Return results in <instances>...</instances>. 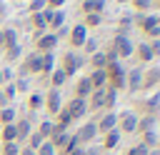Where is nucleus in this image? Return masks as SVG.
I'll return each instance as SVG.
<instances>
[{
    "label": "nucleus",
    "instance_id": "8fccbe9b",
    "mask_svg": "<svg viewBox=\"0 0 160 155\" xmlns=\"http://www.w3.org/2000/svg\"><path fill=\"white\" fill-rule=\"evenodd\" d=\"M8 105H12V102H10V100L5 98V92L0 90V110H2V108H8Z\"/></svg>",
    "mask_w": 160,
    "mask_h": 155
},
{
    "label": "nucleus",
    "instance_id": "4c0bfd02",
    "mask_svg": "<svg viewBox=\"0 0 160 155\" xmlns=\"http://www.w3.org/2000/svg\"><path fill=\"white\" fill-rule=\"evenodd\" d=\"M130 2H132L135 12H140V15H145V12L152 10V0H130Z\"/></svg>",
    "mask_w": 160,
    "mask_h": 155
},
{
    "label": "nucleus",
    "instance_id": "bb28decb",
    "mask_svg": "<svg viewBox=\"0 0 160 155\" xmlns=\"http://www.w3.org/2000/svg\"><path fill=\"white\" fill-rule=\"evenodd\" d=\"M18 115H20V112H18V108H15V105L2 108V110H0V128H2V125H12V122L18 120Z\"/></svg>",
    "mask_w": 160,
    "mask_h": 155
},
{
    "label": "nucleus",
    "instance_id": "f257e3e1",
    "mask_svg": "<svg viewBox=\"0 0 160 155\" xmlns=\"http://www.w3.org/2000/svg\"><path fill=\"white\" fill-rule=\"evenodd\" d=\"M132 22H135V28H138V30H140L148 40H155V38L160 35V25H158L155 12H145V15L132 12Z\"/></svg>",
    "mask_w": 160,
    "mask_h": 155
},
{
    "label": "nucleus",
    "instance_id": "f3484780",
    "mask_svg": "<svg viewBox=\"0 0 160 155\" xmlns=\"http://www.w3.org/2000/svg\"><path fill=\"white\" fill-rule=\"evenodd\" d=\"M158 85H160V68H145L140 92H150V90H155Z\"/></svg>",
    "mask_w": 160,
    "mask_h": 155
},
{
    "label": "nucleus",
    "instance_id": "2eb2a0df",
    "mask_svg": "<svg viewBox=\"0 0 160 155\" xmlns=\"http://www.w3.org/2000/svg\"><path fill=\"white\" fill-rule=\"evenodd\" d=\"M132 60H138V65H148V62H152L155 58H152V52H150V45H148V40H140V42H135V48H132Z\"/></svg>",
    "mask_w": 160,
    "mask_h": 155
},
{
    "label": "nucleus",
    "instance_id": "5fc2aeb1",
    "mask_svg": "<svg viewBox=\"0 0 160 155\" xmlns=\"http://www.w3.org/2000/svg\"><path fill=\"white\" fill-rule=\"evenodd\" d=\"M2 85H5V80H2V75H0V88H2Z\"/></svg>",
    "mask_w": 160,
    "mask_h": 155
},
{
    "label": "nucleus",
    "instance_id": "f03ea898",
    "mask_svg": "<svg viewBox=\"0 0 160 155\" xmlns=\"http://www.w3.org/2000/svg\"><path fill=\"white\" fill-rule=\"evenodd\" d=\"M82 65H85V58H82V55H80L78 50H70V48H68V50H65V52L60 55V62H58V68H60V70H62V72H65L68 78L78 75Z\"/></svg>",
    "mask_w": 160,
    "mask_h": 155
},
{
    "label": "nucleus",
    "instance_id": "603ef678",
    "mask_svg": "<svg viewBox=\"0 0 160 155\" xmlns=\"http://www.w3.org/2000/svg\"><path fill=\"white\" fill-rule=\"evenodd\" d=\"M152 10H158V12H160V0H152Z\"/></svg>",
    "mask_w": 160,
    "mask_h": 155
},
{
    "label": "nucleus",
    "instance_id": "2f4dec72",
    "mask_svg": "<svg viewBox=\"0 0 160 155\" xmlns=\"http://www.w3.org/2000/svg\"><path fill=\"white\" fill-rule=\"evenodd\" d=\"M88 62H90V68H92V70H105V68H108V58H105V52H102V50H98L95 55H90V58H88Z\"/></svg>",
    "mask_w": 160,
    "mask_h": 155
},
{
    "label": "nucleus",
    "instance_id": "bf43d9fd",
    "mask_svg": "<svg viewBox=\"0 0 160 155\" xmlns=\"http://www.w3.org/2000/svg\"><path fill=\"white\" fill-rule=\"evenodd\" d=\"M158 40H160V35H158Z\"/></svg>",
    "mask_w": 160,
    "mask_h": 155
},
{
    "label": "nucleus",
    "instance_id": "4be33fe9",
    "mask_svg": "<svg viewBox=\"0 0 160 155\" xmlns=\"http://www.w3.org/2000/svg\"><path fill=\"white\" fill-rule=\"evenodd\" d=\"M65 20H68V12L65 10H52L50 18H48V32H58L65 25Z\"/></svg>",
    "mask_w": 160,
    "mask_h": 155
},
{
    "label": "nucleus",
    "instance_id": "20e7f679",
    "mask_svg": "<svg viewBox=\"0 0 160 155\" xmlns=\"http://www.w3.org/2000/svg\"><path fill=\"white\" fill-rule=\"evenodd\" d=\"M110 48H112V52L118 55L120 62H122V60H132V48H135V42L130 40V35H125V32H115L112 40H110Z\"/></svg>",
    "mask_w": 160,
    "mask_h": 155
},
{
    "label": "nucleus",
    "instance_id": "412c9836",
    "mask_svg": "<svg viewBox=\"0 0 160 155\" xmlns=\"http://www.w3.org/2000/svg\"><path fill=\"white\" fill-rule=\"evenodd\" d=\"M150 130H158V118L155 115H138L135 135H142V132H150Z\"/></svg>",
    "mask_w": 160,
    "mask_h": 155
},
{
    "label": "nucleus",
    "instance_id": "c03bdc74",
    "mask_svg": "<svg viewBox=\"0 0 160 155\" xmlns=\"http://www.w3.org/2000/svg\"><path fill=\"white\" fill-rule=\"evenodd\" d=\"M35 155H58V152H55V148L45 140V142H40V148L35 150Z\"/></svg>",
    "mask_w": 160,
    "mask_h": 155
},
{
    "label": "nucleus",
    "instance_id": "ea45409f",
    "mask_svg": "<svg viewBox=\"0 0 160 155\" xmlns=\"http://www.w3.org/2000/svg\"><path fill=\"white\" fill-rule=\"evenodd\" d=\"M45 8H48V2H45V0H30V2H28V12H30V15L42 12Z\"/></svg>",
    "mask_w": 160,
    "mask_h": 155
},
{
    "label": "nucleus",
    "instance_id": "3c124183",
    "mask_svg": "<svg viewBox=\"0 0 160 155\" xmlns=\"http://www.w3.org/2000/svg\"><path fill=\"white\" fill-rule=\"evenodd\" d=\"M20 155H35V150H30V148H25V145H20Z\"/></svg>",
    "mask_w": 160,
    "mask_h": 155
},
{
    "label": "nucleus",
    "instance_id": "c756f323",
    "mask_svg": "<svg viewBox=\"0 0 160 155\" xmlns=\"http://www.w3.org/2000/svg\"><path fill=\"white\" fill-rule=\"evenodd\" d=\"M52 128H55V122H52V118H42L38 125H35V132L42 138V140H48L50 138V132H52Z\"/></svg>",
    "mask_w": 160,
    "mask_h": 155
},
{
    "label": "nucleus",
    "instance_id": "a19ab883",
    "mask_svg": "<svg viewBox=\"0 0 160 155\" xmlns=\"http://www.w3.org/2000/svg\"><path fill=\"white\" fill-rule=\"evenodd\" d=\"M12 85H15L18 92H30V80H28V78H20V75H18V78L12 80Z\"/></svg>",
    "mask_w": 160,
    "mask_h": 155
},
{
    "label": "nucleus",
    "instance_id": "f8f14e48",
    "mask_svg": "<svg viewBox=\"0 0 160 155\" xmlns=\"http://www.w3.org/2000/svg\"><path fill=\"white\" fill-rule=\"evenodd\" d=\"M35 130V115H18V120H15V132H18V142L20 145H25V140L30 138V132Z\"/></svg>",
    "mask_w": 160,
    "mask_h": 155
},
{
    "label": "nucleus",
    "instance_id": "6e6552de",
    "mask_svg": "<svg viewBox=\"0 0 160 155\" xmlns=\"http://www.w3.org/2000/svg\"><path fill=\"white\" fill-rule=\"evenodd\" d=\"M42 110L50 115V118H55L58 112H60V108H62V90H58V88H48V90H42Z\"/></svg>",
    "mask_w": 160,
    "mask_h": 155
},
{
    "label": "nucleus",
    "instance_id": "de8ad7c7",
    "mask_svg": "<svg viewBox=\"0 0 160 155\" xmlns=\"http://www.w3.org/2000/svg\"><path fill=\"white\" fill-rule=\"evenodd\" d=\"M148 45H150L152 58H160V40H158V38H155V40H148Z\"/></svg>",
    "mask_w": 160,
    "mask_h": 155
},
{
    "label": "nucleus",
    "instance_id": "dca6fc26",
    "mask_svg": "<svg viewBox=\"0 0 160 155\" xmlns=\"http://www.w3.org/2000/svg\"><path fill=\"white\" fill-rule=\"evenodd\" d=\"M85 102H88V112H92V115L105 112V88L102 90H92Z\"/></svg>",
    "mask_w": 160,
    "mask_h": 155
},
{
    "label": "nucleus",
    "instance_id": "13d9d810",
    "mask_svg": "<svg viewBox=\"0 0 160 155\" xmlns=\"http://www.w3.org/2000/svg\"><path fill=\"white\" fill-rule=\"evenodd\" d=\"M118 2H130V0H118Z\"/></svg>",
    "mask_w": 160,
    "mask_h": 155
},
{
    "label": "nucleus",
    "instance_id": "7c9ffc66",
    "mask_svg": "<svg viewBox=\"0 0 160 155\" xmlns=\"http://www.w3.org/2000/svg\"><path fill=\"white\" fill-rule=\"evenodd\" d=\"M138 138H140L138 142H140L142 148H148V150H155V148H158V130H150V132H142V135H138Z\"/></svg>",
    "mask_w": 160,
    "mask_h": 155
},
{
    "label": "nucleus",
    "instance_id": "6ab92c4d",
    "mask_svg": "<svg viewBox=\"0 0 160 155\" xmlns=\"http://www.w3.org/2000/svg\"><path fill=\"white\" fill-rule=\"evenodd\" d=\"M120 140H122V135H120V130L115 128V130H110V132H105V135H100V148L105 150V152H110V150H115L118 145H120Z\"/></svg>",
    "mask_w": 160,
    "mask_h": 155
},
{
    "label": "nucleus",
    "instance_id": "c9c22d12",
    "mask_svg": "<svg viewBox=\"0 0 160 155\" xmlns=\"http://www.w3.org/2000/svg\"><path fill=\"white\" fill-rule=\"evenodd\" d=\"M118 98H120V92H118V90H112V88H105V112L115 110V105H118Z\"/></svg>",
    "mask_w": 160,
    "mask_h": 155
},
{
    "label": "nucleus",
    "instance_id": "09e8293b",
    "mask_svg": "<svg viewBox=\"0 0 160 155\" xmlns=\"http://www.w3.org/2000/svg\"><path fill=\"white\" fill-rule=\"evenodd\" d=\"M45 2H48L50 10H62V5H65L68 0H45Z\"/></svg>",
    "mask_w": 160,
    "mask_h": 155
},
{
    "label": "nucleus",
    "instance_id": "423d86ee",
    "mask_svg": "<svg viewBox=\"0 0 160 155\" xmlns=\"http://www.w3.org/2000/svg\"><path fill=\"white\" fill-rule=\"evenodd\" d=\"M75 140H78V145L80 148H88V145H92V142H98L100 140V135H98V125H95V118H90V120H85L75 132Z\"/></svg>",
    "mask_w": 160,
    "mask_h": 155
},
{
    "label": "nucleus",
    "instance_id": "cd10ccee",
    "mask_svg": "<svg viewBox=\"0 0 160 155\" xmlns=\"http://www.w3.org/2000/svg\"><path fill=\"white\" fill-rule=\"evenodd\" d=\"M2 58H5V62H10V65H15V62H20V60H22V45L18 42V45H12V48H8V50L2 52Z\"/></svg>",
    "mask_w": 160,
    "mask_h": 155
},
{
    "label": "nucleus",
    "instance_id": "37998d69",
    "mask_svg": "<svg viewBox=\"0 0 160 155\" xmlns=\"http://www.w3.org/2000/svg\"><path fill=\"white\" fill-rule=\"evenodd\" d=\"M0 90H2V92H5V98H8V100H10V102H12V100H15V98H18V90H15V85H12V82H5V85H2V88H0Z\"/></svg>",
    "mask_w": 160,
    "mask_h": 155
},
{
    "label": "nucleus",
    "instance_id": "0eeeda50",
    "mask_svg": "<svg viewBox=\"0 0 160 155\" xmlns=\"http://www.w3.org/2000/svg\"><path fill=\"white\" fill-rule=\"evenodd\" d=\"M138 115H160V92H150L140 100H135V108H132Z\"/></svg>",
    "mask_w": 160,
    "mask_h": 155
},
{
    "label": "nucleus",
    "instance_id": "6e6d98bb",
    "mask_svg": "<svg viewBox=\"0 0 160 155\" xmlns=\"http://www.w3.org/2000/svg\"><path fill=\"white\" fill-rule=\"evenodd\" d=\"M155 18H158V25H160V12H155Z\"/></svg>",
    "mask_w": 160,
    "mask_h": 155
},
{
    "label": "nucleus",
    "instance_id": "72a5a7b5",
    "mask_svg": "<svg viewBox=\"0 0 160 155\" xmlns=\"http://www.w3.org/2000/svg\"><path fill=\"white\" fill-rule=\"evenodd\" d=\"M0 142H18L15 122H12V125H2V128H0Z\"/></svg>",
    "mask_w": 160,
    "mask_h": 155
},
{
    "label": "nucleus",
    "instance_id": "58836bf2",
    "mask_svg": "<svg viewBox=\"0 0 160 155\" xmlns=\"http://www.w3.org/2000/svg\"><path fill=\"white\" fill-rule=\"evenodd\" d=\"M0 155H20V142H0Z\"/></svg>",
    "mask_w": 160,
    "mask_h": 155
},
{
    "label": "nucleus",
    "instance_id": "39448f33",
    "mask_svg": "<svg viewBox=\"0 0 160 155\" xmlns=\"http://www.w3.org/2000/svg\"><path fill=\"white\" fill-rule=\"evenodd\" d=\"M40 70H42V55L32 50V52H25V55H22V62H20V68H18L15 78H18V75H20V78L40 75Z\"/></svg>",
    "mask_w": 160,
    "mask_h": 155
},
{
    "label": "nucleus",
    "instance_id": "79ce46f5",
    "mask_svg": "<svg viewBox=\"0 0 160 155\" xmlns=\"http://www.w3.org/2000/svg\"><path fill=\"white\" fill-rule=\"evenodd\" d=\"M148 152H150L148 148H142L140 142H135V145H130V148H128V150H125L122 155H148Z\"/></svg>",
    "mask_w": 160,
    "mask_h": 155
},
{
    "label": "nucleus",
    "instance_id": "aec40b11",
    "mask_svg": "<svg viewBox=\"0 0 160 155\" xmlns=\"http://www.w3.org/2000/svg\"><path fill=\"white\" fill-rule=\"evenodd\" d=\"M105 5H108V0H80V5H78V10L82 12V15H90V12H105Z\"/></svg>",
    "mask_w": 160,
    "mask_h": 155
},
{
    "label": "nucleus",
    "instance_id": "f704fd0d",
    "mask_svg": "<svg viewBox=\"0 0 160 155\" xmlns=\"http://www.w3.org/2000/svg\"><path fill=\"white\" fill-rule=\"evenodd\" d=\"M88 30H92V28H100L102 25V15L100 12H90V15H82V20H80Z\"/></svg>",
    "mask_w": 160,
    "mask_h": 155
},
{
    "label": "nucleus",
    "instance_id": "ddd939ff",
    "mask_svg": "<svg viewBox=\"0 0 160 155\" xmlns=\"http://www.w3.org/2000/svg\"><path fill=\"white\" fill-rule=\"evenodd\" d=\"M35 52H40V55H45V52H55V48H58V35L55 32H42V35H38L35 40Z\"/></svg>",
    "mask_w": 160,
    "mask_h": 155
},
{
    "label": "nucleus",
    "instance_id": "a18cd8bd",
    "mask_svg": "<svg viewBox=\"0 0 160 155\" xmlns=\"http://www.w3.org/2000/svg\"><path fill=\"white\" fill-rule=\"evenodd\" d=\"M85 155H108V152L100 148V142H92V145L85 148Z\"/></svg>",
    "mask_w": 160,
    "mask_h": 155
},
{
    "label": "nucleus",
    "instance_id": "473e14b6",
    "mask_svg": "<svg viewBox=\"0 0 160 155\" xmlns=\"http://www.w3.org/2000/svg\"><path fill=\"white\" fill-rule=\"evenodd\" d=\"M98 50H100V42H98V38H88V40H85V45H82V50H80V55L88 60V58H90V55H95Z\"/></svg>",
    "mask_w": 160,
    "mask_h": 155
},
{
    "label": "nucleus",
    "instance_id": "7ed1b4c3",
    "mask_svg": "<svg viewBox=\"0 0 160 155\" xmlns=\"http://www.w3.org/2000/svg\"><path fill=\"white\" fill-rule=\"evenodd\" d=\"M125 70H128V68H125L120 60L108 62V68H105L108 88H112V90H118V92H125Z\"/></svg>",
    "mask_w": 160,
    "mask_h": 155
},
{
    "label": "nucleus",
    "instance_id": "a211bd4d",
    "mask_svg": "<svg viewBox=\"0 0 160 155\" xmlns=\"http://www.w3.org/2000/svg\"><path fill=\"white\" fill-rule=\"evenodd\" d=\"M65 110L70 112V118H72V120H80V118H85V115H88V102H85V100H80V98H70V100L65 102Z\"/></svg>",
    "mask_w": 160,
    "mask_h": 155
},
{
    "label": "nucleus",
    "instance_id": "c85d7f7f",
    "mask_svg": "<svg viewBox=\"0 0 160 155\" xmlns=\"http://www.w3.org/2000/svg\"><path fill=\"white\" fill-rule=\"evenodd\" d=\"M48 82H50V88H58V90H62V85L68 82V75H65L60 68H55V70L48 75Z\"/></svg>",
    "mask_w": 160,
    "mask_h": 155
},
{
    "label": "nucleus",
    "instance_id": "864d4df0",
    "mask_svg": "<svg viewBox=\"0 0 160 155\" xmlns=\"http://www.w3.org/2000/svg\"><path fill=\"white\" fill-rule=\"evenodd\" d=\"M148 155H160V148H155V150H150Z\"/></svg>",
    "mask_w": 160,
    "mask_h": 155
},
{
    "label": "nucleus",
    "instance_id": "4d7b16f0",
    "mask_svg": "<svg viewBox=\"0 0 160 155\" xmlns=\"http://www.w3.org/2000/svg\"><path fill=\"white\" fill-rule=\"evenodd\" d=\"M158 148H160V132H158Z\"/></svg>",
    "mask_w": 160,
    "mask_h": 155
},
{
    "label": "nucleus",
    "instance_id": "e433bc0d",
    "mask_svg": "<svg viewBox=\"0 0 160 155\" xmlns=\"http://www.w3.org/2000/svg\"><path fill=\"white\" fill-rule=\"evenodd\" d=\"M130 28H135V22H132V15L130 12H125V15H120L118 18V32H130Z\"/></svg>",
    "mask_w": 160,
    "mask_h": 155
},
{
    "label": "nucleus",
    "instance_id": "9d476101",
    "mask_svg": "<svg viewBox=\"0 0 160 155\" xmlns=\"http://www.w3.org/2000/svg\"><path fill=\"white\" fill-rule=\"evenodd\" d=\"M142 72H145L142 65H132V68L125 70V92H130V95H138V92H140Z\"/></svg>",
    "mask_w": 160,
    "mask_h": 155
},
{
    "label": "nucleus",
    "instance_id": "a878e982",
    "mask_svg": "<svg viewBox=\"0 0 160 155\" xmlns=\"http://www.w3.org/2000/svg\"><path fill=\"white\" fill-rule=\"evenodd\" d=\"M42 90H30L28 92V110H30V115H35L38 110H42Z\"/></svg>",
    "mask_w": 160,
    "mask_h": 155
},
{
    "label": "nucleus",
    "instance_id": "b1692460",
    "mask_svg": "<svg viewBox=\"0 0 160 155\" xmlns=\"http://www.w3.org/2000/svg\"><path fill=\"white\" fill-rule=\"evenodd\" d=\"M55 68H58V55H55V52H45V55H42V70H40V78L48 80V75H50Z\"/></svg>",
    "mask_w": 160,
    "mask_h": 155
},
{
    "label": "nucleus",
    "instance_id": "393cba45",
    "mask_svg": "<svg viewBox=\"0 0 160 155\" xmlns=\"http://www.w3.org/2000/svg\"><path fill=\"white\" fill-rule=\"evenodd\" d=\"M88 80H90L92 90L108 88V75H105V70H90V72H88Z\"/></svg>",
    "mask_w": 160,
    "mask_h": 155
},
{
    "label": "nucleus",
    "instance_id": "5701e85b",
    "mask_svg": "<svg viewBox=\"0 0 160 155\" xmlns=\"http://www.w3.org/2000/svg\"><path fill=\"white\" fill-rule=\"evenodd\" d=\"M90 92H92V85H90V80H88V75H80V78L75 80V95H72V98H80V100H88V98H90Z\"/></svg>",
    "mask_w": 160,
    "mask_h": 155
},
{
    "label": "nucleus",
    "instance_id": "1a4fd4ad",
    "mask_svg": "<svg viewBox=\"0 0 160 155\" xmlns=\"http://www.w3.org/2000/svg\"><path fill=\"white\" fill-rule=\"evenodd\" d=\"M90 35H88V28L82 25V22H75V25H70V30H68V45H70V50H82V45H85V40H88Z\"/></svg>",
    "mask_w": 160,
    "mask_h": 155
},
{
    "label": "nucleus",
    "instance_id": "49530a36",
    "mask_svg": "<svg viewBox=\"0 0 160 155\" xmlns=\"http://www.w3.org/2000/svg\"><path fill=\"white\" fill-rule=\"evenodd\" d=\"M0 75H2V80H5V82H12V80H15V70H12V68H8V65H5V68H0Z\"/></svg>",
    "mask_w": 160,
    "mask_h": 155
},
{
    "label": "nucleus",
    "instance_id": "9b49d317",
    "mask_svg": "<svg viewBox=\"0 0 160 155\" xmlns=\"http://www.w3.org/2000/svg\"><path fill=\"white\" fill-rule=\"evenodd\" d=\"M135 128H138V112L135 110H120L118 112V130L120 135H135Z\"/></svg>",
    "mask_w": 160,
    "mask_h": 155
},
{
    "label": "nucleus",
    "instance_id": "4468645a",
    "mask_svg": "<svg viewBox=\"0 0 160 155\" xmlns=\"http://www.w3.org/2000/svg\"><path fill=\"white\" fill-rule=\"evenodd\" d=\"M95 125H98V135H105V132L115 130V128H118V112H115V110L100 112V115L95 118Z\"/></svg>",
    "mask_w": 160,
    "mask_h": 155
}]
</instances>
